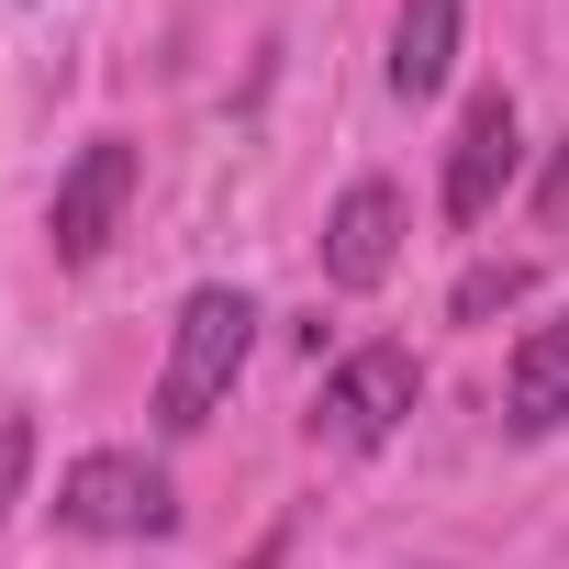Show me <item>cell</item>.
Here are the masks:
<instances>
[{
    "mask_svg": "<svg viewBox=\"0 0 569 569\" xmlns=\"http://www.w3.org/2000/svg\"><path fill=\"white\" fill-rule=\"evenodd\" d=\"M246 347H257V302L234 291V279H201V291L179 302V325H168L157 425H168V436H201V425L234 402V380H246Z\"/></svg>",
    "mask_w": 569,
    "mask_h": 569,
    "instance_id": "1",
    "label": "cell"
},
{
    "mask_svg": "<svg viewBox=\"0 0 569 569\" xmlns=\"http://www.w3.org/2000/svg\"><path fill=\"white\" fill-rule=\"evenodd\" d=\"M425 402V358L413 347H347L336 369H325V391H313V413H302V436L325 447V458H369V447H391V425Z\"/></svg>",
    "mask_w": 569,
    "mask_h": 569,
    "instance_id": "2",
    "label": "cell"
},
{
    "mask_svg": "<svg viewBox=\"0 0 569 569\" xmlns=\"http://www.w3.org/2000/svg\"><path fill=\"white\" fill-rule=\"evenodd\" d=\"M57 525H68V536H168V525H179V491H168L157 458L90 447V458L57 480Z\"/></svg>",
    "mask_w": 569,
    "mask_h": 569,
    "instance_id": "3",
    "label": "cell"
},
{
    "mask_svg": "<svg viewBox=\"0 0 569 569\" xmlns=\"http://www.w3.org/2000/svg\"><path fill=\"white\" fill-rule=\"evenodd\" d=\"M123 201H134V146H123V134H90V146L68 157L57 201H46V246H57V268H101V246L123 234Z\"/></svg>",
    "mask_w": 569,
    "mask_h": 569,
    "instance_id": "4",
    "label": "cell"
},
{
    "mask_svg": "<svg viewBox=\"0 0 569 569\" xmlns=\"http://www.w3.org/2000/svg\"><path fill=\"white\" fill-rule=\"evenodd\" d=\"M525 168V123H513V90H480L458 112V146H447V223H491L502 179Z\"/></svg>",
    "mask_w": 569,
    "mask_h": 569,
    "instance_id": "5",
    "label": "cell"
},
{
    "mask_svg": "<svg viewBox=\"0 0 569 569\" xmlns=\"http://www.w3.org/2000/svg\"><path fill=\"white\" fill-rule=\"evenodd\" d=\"M391 257H402V190L391 179H358L325 212V279H336V291H380Z\"/></svg>",
    "mask_w": 569,
    "mask_h": 569,
    "instance_id": "6",
    "label": "cell"
},
{
    "mask_svg": "<svg viewBox=\"0 0 569 569\" xmlns=\"http://www.w3.org/2000/svg\"><path fill=\"white\" fill-rule=\"evenodd\" d=\"M502 425L513 436H558L569 425V313L525 325L513 358H502Z\"/></svg>",
    "mask_w": 569,
    "mask_h": 569,
    "instance_id": "7",
    "label": "cell"
},
{
    "mask_svg": "<svg viewBox=\"0 0 569 569\" xmlns=\"http://www.w3.org/2000/svg\"><path fill=\"white\" fill-rule=\"evenodd\" d=\"M458 12L469 0H402V23H391V90L402 101H436L458 79Z\"/></svg>",
    "mask_w": 569,
    "mask_h": 569,
    "instance_id": "8",
    "label": "cell"
},
{
    "mask_svg": "<svg viewBox=\"0 0 569 569\" xmlns=\"http://www.w3.org/2000/svg\"><path fill=\"white\" fill-rule=\"evenodd\" d=\"M525 291H536V268H525V257H502V268L480 257V268L458 279V291H447V313H458V325H491V313H513Z\"/></svg>",
    "mask_w": 569,
    "mask_h": 569,
    "instance_id": "9",
    "label": "cell"
},
{
    "mask_svg": "<svg viewBox=\"0 0 569 569\" xmlns=\"http://www.w3.org/2000/svg\"><path fill=\"white\" fill-rule=\"evenodd\" d=\"M23 480H34V413H0V513L23 502Z\"/></svg>",
    "mask_w": 569,
    "mask_h": 569,
    "instance_id": "10",
    "label": "cell"
},
{
    "mask_svg": "<svg viewBox=\"0 0 569 569\" xmlns=\"http://www.w3.org/2000/svg\"><path fill=\"white\" fill-rule=\"evenodd\" d=\"M536 223H547V234H569V134H558L547 179H536Z\"/></svg>",
    "mask_w": 569,
    "mask_h": 569,
    "instance_id": "11",
    "label": "cell"
}]
</instances>
